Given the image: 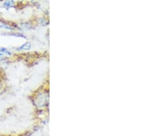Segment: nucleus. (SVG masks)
Returning a JSON list of instances; mask_svg holds the SVG:
<instances>
[{
  "label": "nucleus",
  "instance_id": "nucleus-4",
  "mask_svg": "<svg viewBox=\"0 0 155 136\" xmlns=\"http://www.w3.org/2000/svg\"><path fill=\"white\" fill-rule=\"evenodd\" d=\"M14 4H15V1H13V0H11V1H5V2L4 3L3 6L5 8H10L13 7V5H14Z\"/></svg>",
  "mask_w": 155,
  "mask_h": 136
},
{
  "label": "nucleus",
  "instance_id": "nucleus-6",
  "mask_svg": "<svg viewBox=\"0 0 155 136\" xmlns=\"http://www.w3.org/2000/svg\"><path fill=\"white\" fill-rule=\"evenodd\" d=\"M3 56V54L0 53V58H1V56Z\"/></svg>",
  "mask_w": 155,
  "mask_h": 136
},
{
  "label": "nucleus",
  "instance_id": "nucleus-1",
  "mask_svg": "<svg viewBox=\"0 0 155 136\" xmlns=\"http://www.w3.org/2000/svg\"><path fill=\"white\" fill-rule=\"evenodd\" d=\"M31 47H32L31 43L29 41H26V42H25L24 43L21 45L20 46L17 47L16 48V50H17V51H25V50H30Z\"/></svg>",
  "mask_w": 155,
  "mask_h": 136
},
{
  "label": "nucleus",
  "instance_id": "nucleus-2",
  "mask_svg": "<svg viewBox=\"0 0 155 136\" xmlns=\"http://www.w3.org/2000/svg\"><path fill=\"white\" fill-rule=\"evenodd\" d=\"M4 34V35H6V36H15V37H20L23 39H26V36L24 34H22V33L20 32H6V33H2Z\"/></svg>",
  "mask_w": 155,
  "mask_h": 136
},
{
  "label": "nucleus",
  "instance_id": "nucleus-5",
  "mask_svg": "<svg viewBox=\"0 0 155 136\" xmlns=\"http://www.w3.org/2000/svg\"><path fill=\"white\" fill-rule=\"evenodd\" d=\"M0 52L1 54H5L6 55L8 56H11L12 54V52L6 48H0Z\"/></svg>",
  "mask_w": 155,
  "mask_h": 136
},
{
  "label": "nucleus",
  "instance_id": "nucleus-3",
  "mask_svg": "<svg viewBox=\"0 0 155 136\" xmlns=\"http://www.w3.org/2000/svg\"><path fill=\"white\" fill-rule=\"evenodd\" d=\"M0 28L5 29V30H7L8 31H14L15 29H16L15 28H14V27L9 26V25H8V24H5L4 23L0 24Z\"/></svg>",
  "mask_w": 155,
  "mask_h": 136
}]
</instances>
